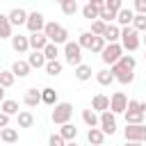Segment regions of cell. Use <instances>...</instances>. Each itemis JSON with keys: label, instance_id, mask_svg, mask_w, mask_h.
I'll use <instances>...</instances> for the list:
<instances>
[{"label": "cell", "instance_id": "6da1fadb", "mask_svg": "<svg viewBox=\"0 0 146 146\" xmlns=\"http://www.w3.org/2000/svg\"><path fill=\"white\" fill-rule=\"evenodd\" d=\"M43 34H46V39L50 41V43H55V46H59V43H68V32H66V27H62L59 23H55V21H50V23H46V27H43Z\"/></svg>", "mask_w": 146, "mask_h": 146}, {"label": "cell", "instance_id": "7a4b0ae2", "mask_svg": "<svg viewBox=\"0 0 146 146\" xmlns=\"http://www.w3.org/2000/svg\"><path fill=\"white\" fill-rule=\"evenodd\" d=\"M144 112H146V103L128 100V110H125V125H139V123H144V121H146Z\"/></svg>", "mask_w": 146, "mask_h": 146}, {"label": "cell", "instance_id": "3957f363", "mask_svg": "<svg viewBox=\"0 0 146 146\" xmlns=\"http://www.w3.org/2000/svg\"><path fill=\"white\" fill-rule=\"evenodd\" d=\"M139 43H141L139 32H137L132 25H130V27H121V46H123V50L135 52V50L139 48Z\"/></svg>", "mask_w": 146, "mask_h": 146}, {"label": "cell", "instance_id": "277c9868", "mask_svg": "<svg viewBox=\"0 0 146 146\" xmlns=\"http://www.w3.org/2000/svg\"><path fill=\"white\" fill-rule=\"evenodd\" d=\"M71 116H73V105L71 103H57L52 107V114H50L52 123H57V125L71 123Z\"/></svg>", "mask_w": 146, "mask_h": 146}, {"label": "cell", "instance_id": "5b68a950", "mask_svg": "<svg viewBox=\"0 0 146 146\" xmlns=\"http://www.w3.org/2000/svg\"><path fill=\"white\" fill-rule=\"evenodd\" d=\"M64 57H66V62L71 64V66H80L82 64V48H80V43L78 41H68L66 46H64Z\"/></svg>", "mask_w": 146, "mask_h": 146}, {"label": "cell", "instance_id": "8992f818", "mask_svg": "<svg viewBox=\"0 0 146 146\" xmlns=\"http://www.w3.org/2000/svg\"><path fill=\"white\" fill-rule=\"evenodd\" d=\"M121 57H123V46H121V43H107L105 50L100 52V59H103L105 64H110V66H114Z\"/></svg>", "mask_w": 146, "mask_h": 146}, {"label": "cell", "instance_id": "52a82bcc", "mask_svg": "<svg viewBox=\"0 0 146 146\" xmlns=\"http://www.w3.org/2000/svg\"><path fill=\"white\" fill-rule=\"evenodd\" d=\"M123 137H125V141H139V144H144L146 141V125L144 123H139V125H125Z\"/></svg>", "mask_w": 146, "mask_h": 146}, {"label": "cell", "instance_id": "ba28073f", "mask_svg": "<svg viewBox=\"0 0 146 146\" xmlns=\"http://www.w3.org/2000/svg\"><path fill=\"white\" fill-rule=\"evenodd\" d=\"M25 27L30 30V34L43 32V27H46V18H43V14H41V11H30V14H27V23H25Z\"/></svg>", "mask_w": 146, "mask_h": 146}, {"label": "cell", "instance_id": "9c48e42d", "mask_svg": "<svg viewBox=\"0 0 146 146\" xmlns=\"http://www.w3.org/2000/svg\"><path fill=\"white\" fill-rule=\"evenodd\" d=\"M125 110H128V98H125V94H123V91L112 94V98H110V112L116 116V114H125Z\"/></svg>", "mask_w": 146, "mask_h": 146}, {"label": "cell", "instance_id": "30bf717a", "mask_svg": "<svg viewBox=\"0 0 146 146\" xmlns=\"http://www.w3.org/2000/svg\"><path fill=\"white\" fill-rule=\"evenodd\" d=\"M110 71H112L114 80H116V82H121V84H130V82L135 80V71H128V68H123L121 64L110 66Z\"/></svg>", "mask_w": 146, "mask_h": 146}, {"label": "cell", "instance_id": "8fae6325", "mask_svg": "<svg viewBox=\"0 0 146 146\" xmlns=\"http://www.w3.org/2000/svg\"><path fill=\"white\" fill-rule=\"evenodd\" d=\"M98 128L105 132V135H114L116 132V116L107 110V112H103L100 114V123H98Z\"/></svg>", "mask_w": 146, "mask_h": 146}, {"label": "cell", "instance_id": "7c38bea8", "mask_svg": "<svg viewBox=\"0 0 146 146\" xmlns=\"http://www.w3.org/2000/svg\"><path fill=\"white\" fill-rule=\"evenodd\" d=\"M11 48H14V52H18V55L27 52V50H30V36H25V34H14V36H11Z\"/></svg>", "mask_w": 146, "mask_h": 146}, {"label": "cell", "instance_id": "4fadbf2b", "mask_svg": "<svg viewBox=\"0 0 146 146\" xmlns=\"http://www.w3.org/2000/svg\"><path fill=\"white\" fill-rule=\"evenodd\" d=\"M7 16H9L11 27H14V25L18 27V25H25V23H27V11H25V9H21V7H14V9H11Z\"/></svg>", "mask_w": 146, "mask_h": 146}, {"label": "cell", "instance_id": "5bb4252c", "mask_svg": "<svg viewBox=\"0 0 146 146\" xmlns=\"http://www.w3.org/2000/svg\"><path fill=\"white\" fill-rule=\"evenodd\" d=\"M91 110H94L96 114H98V112H100V114L107 112V110H110V98H107L105 94H96V96L91 98Z\"/></svg>", "mask_w": 146, "mask_h": 146}, {"label": "cell", "instance_id": "9a60e30c", "mask_svg": "<svg viewBox=\"0 0 146 146\" xmlns=\"http://www.w3.org/2000/svg\"><path fill=\"white\" fill-rule=\"evenodd\" d=\"M27 64L32 66V68H46V55H43V50H32V55H27Z\"/></svg>", "mask_w": 146, "mask_h": 146}, {"label": "cell", "instance_id": "2e32d148", "mask_svg": "<svg viewBox=\"0 0 146 146\" xmlns=\"http://www.w3.org/2000/svg\"><path fill=\"white\" fill-rule=\"evenodd\" d=\"M30 71H32V66L27 64V59H16L11 64V73L16 78H25V75H30Z\"/></svg>", "mask_w": 146, "mask_h": 146}, {"label": "cell", "instance_id": "e0dca14e", "mask_svg": "<svg viewBox=\"0 0 146 146\" xmlns=\"http://www.w3.org/2000/svg\"><path fill=\"white\" fill-rule=\"evenodd\" d=\"M135 21V11L130 9V7H123L119 14H116V23L119 25H123V27H130V23Z\"/></svg>", "mask_w": 146, "mask_h": 146}, {"label": "cell", "instance_id": "ac0fdd59", "mask_svg": "<svg viewBox=\"0 0 146 146\" xmlns=\"http://www.w3.org/2000/svg\"><path fill=\"white\" fill-rule=\"evenodd\" d=\"M103 39H105L107 43H119V39H121V27H119L116 23H112V25H107V30H105V34H103Z\"/></svg>", "mask_w": 146, "mask_h": 146}, {"label": "cell", "instance_id": "d6986e66", "mask_svg": "<svg viewBox=\"0 0 146 146\" xmlns=\"http://www.w3.org/2000/svg\"><path fill=\"white\" fill-rule=\"evenodd\" d=\"M48 43H50V41L46 39V34H43V32L30 34V48H32V50H43V48H46Z\"/></svg>", "mask_w": 146, "mask_h": 146}, {"label": "cell", "instance_id": "ffe728a7", "mask_svg": "<svg viewBox=\"0 0 146 146\" xmlns=\"http://www.w3.org/2000/svg\"><path fill=\"white\" fill-rule=\"evenodd\" d=\"M87 139H89L91 146H103V141H105V132H103L100 128H89Z\"/></svg>", "mask_w": 146, "mask_h": 146}, {"label": "cell", "instance_id": "44dd1931", "mask_svg": "<svg viewBox=\"0 0 146 146\" xmlns=\"http://www.w3.org/2000/svg\"><path fill=\"white\" fill-rule=\"evenodd\" d=\"M23 100H25V105H27V107H36V105L41 103V91H36V89L32 87V89H27V91H25Z\"/></svg>", "mask_w": 146, "mask_h": 146}, {"label": "cell", "instance_id": "7402d4cb", "mask_svg": "<svg viewBox=\"0 0 146 146\" xmlns=\"http://www.w3.org/2000/svg\"><path fill=\"white\" fill-rule=\"evenodd\" d=\"M82 121H84L89 128H98V123H100V114H96L91 107H89V110H82Z\"/></svg>", "mask_w": 146, "mask_h": 146}, {"label": "cell", "instance_id": "603a6c76", "mask_svg": "<svg viewBox=\"0 0 146 146\" xmlns=\"http://www.w3.org/2000/svg\"><path fill=\"white\" fill-rule=\"evenodd\" d=\"M0 112L2 114H7V116H18V103L16 100H11V98H7V100H2L0 103Z\"/></svg>", "mask_w": 146, "mask_h": 146}, {"label": "cell", "instance_id": "cb8c5ba5", "mask_svg": "<svg viewBox=\"0 0 146 146\" xmlns=\"http://www.w3.org/2000/svg\"><path fill=\"white\" fill-rule=\"evenodd\" d=\"M59 135L64 137V141H75V137H78V128H75L73 123H64V125L59 128Z\"/></svg>", "mask_w": 146, "mask_h": 146}, {"label": "cell", "instance_id": "d4e9b609", "mask_svg": "<svg viewBox=\"0 0 146 146\" xmlns=\"http://www.w3.org/2000/svg\"><path fill=\"white\" fill-rule=\"evenodd\" d=\"M11 23L7 14H0V39H11Z\"/></svg>", "mask_w": 146, "mask_h": 146}, {"label": "cell", "instance_id": "484cf974", "mask_svg": "<svg viewBox=\"0 0 146 146\" xmlns=\"http://www.w3.org/2000/svg\"><path fill=\"white\" fill-rule=\"evenodd\" d=\"M41 103H46V105H57V91L52 89V87H46V89H41Z\"/></svg>", "mask_w": 146, "mask_h": 146}, {"label": "cell", "instance_id": "4316f807", "mask_svg": "<svg viewBox=\"0 0 146 146\" xmlns=\"http://www.w3.org/2000/svg\"><path fill=\"white\" fill-rule=\"evenodd\" d=\"M16 121H18V128H32V125H34V116H32V112H27V110L18 112Z\"/></svg>", "mask_w": 146, "mask_h": 146}, {"label": "cell", "instance_id": "83f0119b", "mask_svg": "<svg viewBox=\"0 0 146 146\" xmlns=\"http://www.w3.org/2000/svg\"><path fill=\"white\" fill-rule=\"evenodd\" d=\"M96 80H98V84L110 87V84L114 82V75H112V71H110V68H103V71H98V73H96Z\"/></svg>", "mask_w": 146, "mask_h": 146}, {"label": "cell", "instance_id": "f1b7e54d", "mask_svg": "<svg viewBox=\"0 0 146 146\" xmlns=\"http://www.w3.org/2000/svg\"><path fill=\"white\" fill-rule=\"evenodd\" d=\"M0 139L7 141V144H14V141H18V130L16 128H2L0 130Z\"/></svg>", "mask_w": 146, "mask_h": 146}, {"label": "cell", "instance_id": "f546056e", "mask_svg": "<svg viewBox=\"0 0 146 146\" xmlns=\"http://www.w3.org/2000/svg\"><path fill=\"white\" fill-rule=\"evenodd\" d=\"M75 78H78L80 82L91 80V66H89V64H80V66L75 68Z\"/></svg>", "mask_w": 146, "mask_h": 146}, {"label": "cell", "instance_id": "4dcf8cb0", "mask_svg": "<svg viewBox=\"0 0 146 146\" xmlns=\"http://www.w3.org/2000/svg\"><path fill=\"white\" fill-rule=\"evenodd\" d=\"M14 82H16V75L11 73V68H9V71H0V87L9 89Z\"/></svg>", "mask_w": 146, "mask_h": 146}, {"label": "cell", "instance_id": "1f68e13d", "mask_svg": "<svg viewBox=\"0 0 146 146\" xmlns=\"http://www.w3.org/2000/svg\"><path fill=\"white\" fill-rule=\"evenodd\" d=\"M98 14H100V11H98L91 2H87V5L82 7V16H84V18H89L91 23H94V21H98Z\"/></svg>", "mask_w": 146, "mask_h": 146}, {"label": "cell", "instance_id": "d6a6232c", "mask_svg": "<svg viewBox=\"0 0 146 146\" xmlns=\"http://www.w3.org/2000/svg\"><path fill=\"white\" fill-rule=\"evenodd\" d=\"M59 7H62V11H64L66 16H73V14L78 11V2H75V0H62Z\"/></svg>", "mask_w": 146, "mask_h": 146}, {"label": "cell", "instance_id": "836d02e7", "mask_svg": "<svg viewBox=\"0 0 146 146\" xmlns=\"http://www.w3.org/2000/svg\"><path fill=\"white\" fill-rule=\"evenodd\" d=\"M78 43H80V48H82V50H91L94 34H91V32H82V34H80V39H78Z\"/></svg>", "mask_w": 146, "mask_h": 146}, {"label": "cell", "instance_id": "e575fe53", "mask_svg": "<svg viewBox=\"0 0 146 146\" xmlns=\"http://www.w3.org/2000/svg\"><path fill=\"white\" fill-rule=\"evenodd\" d=\"M43 55H46V62H55L57 55H59V48H57L55 43H48V46L43 48Z\"/></svg>", "mask_w": 146, "mask_h": 146}, {"label": "cell", "instance_id": "d590c367", "mask_svg": "<svg viewBox=\"0 0 146 146\" xmlns=\"http://www.w3.org/2000/svg\"><path fill=\"white\" fill-rule=\"evenodd\" d=\"M105 30H107V25L98 18V21H94V23H91V30H89V32H91L94 36H103V34H105Z\"/></svg>", "mask_w": 146, "mask_h": 146}, {"label": "cell", "instance_id": "8d00e7d4", "mask_svg": "<svg viewBox=\"0 0 146 146\" xmlns=\"http://www.w3.org/2000/svg\"><path fill=\"white\" fill-rule=\"evenodd\" d=\"M105 46H107V41H105L103 36H94V43H91V52H94V55H100V52L105 50Z\"/></svg>", "mask_w": 146, "mask_h": 146}, {"label": "cell", "instance_id": "74e56055", "mask_svg": "<svg viewBox=\"0 0 146 146\" xmlns=\"http://www.w3.org/2000/svg\"><path fill=\"white\" fill-rule=\"evenodd\" d=\"M116 64H121V66H123V68H128V71H135V66H137V59H135L132 55H123V57H121Z\"/></svg>", "mask_w": 146, "mask_h": 146}, {"label": "cell", "instance_id": "f35d334b", "mask_svg": "<svg viewBox=\"0 0 146 146\" xmlns=\"http://www.w3.org/2000/svg\"><path fill=\"white\" fill-rule=\"evenodd\" d=\"M46 73H48V75H59V73H62V62H59V59L48 62V64H46Z\"/></svg>", "mask_w": 146, "mask_h": 146}, {"label": "cell", "instance_id": "ab89813d", "mask_svg": "<svg viewBox=\"0 0 146 146\" xmlns=\"http://www.w3.org/2000/svg\"><path fill=\"white\" fill-rule=\"evenodd\" d=\"M105 9L112 11V14H119V11L123 9V2H121V0H105Z\"/></svg>", "mask_w": 146, "mask_h": 146}, {"label": "cell", "instance_id": "60d3db41", "mask_svg": "<svg viewBox=\"0 0 146 146\" xmlns=\"http://www.w3.org/2000/svg\"><path fill=\"white\" fill-rule=\"evenodd\" d=\"M132 27H135L137 32H146V16H139V14H135Z\"/></svg>", "mask_w": 146, "mask_h": 146}, {"label": "cell", "instance_id": "b9f144b4", "mask_svg": "<svg viewBox=\"0 0 146 146\" xmlns=\"http://www.w3.org/2000/svg\"><path fill=\"white\" fill-rule=\"evenodd\" d=\"M48 144H50V146H66V141H64V137H62L59 132H57V135H50Z\"/></svg>", "mask_w": 146, "mask_h": 146}, {"label": "cell", "instance_id": "7bdbcfd3", "mask_svg": "<svg viewBox=\"0 0 146 146\" xmlns=\"http://www.w3.org/2000/svg\"><path fill=\"white\" fill-rule=\"evenodd\" d=\"M135 11L139 16H146V0H135Z\"/></svg>", "mask_w": 146, "mask_h": 146}, {"label": "cell", "instance_id": "ee69618b", "mask_svg": "<svg viewBox=\"0 0 146 146\" xmlns=\"http://www.w3.org/2000/svg\"><path fill=\"white\" fill-rule=\"evenodd\" d=\"M2 128H9V116L0 112V130H2Z\"/></svg>", "mask_w": 146, "mask_h": 146}, {"label": "cell", "instance_id": "f6af8a7d", "mask_svg": "<svg viewBox=\"0 0 146 146\" xmlns=\"http://www.w3.org/2000/svg\"><path fill=\"white\" fill-rule=\"evenodd\" d=\"M2 100H7V98H5V87H0V103H2Z\"/></svg>", "mask_w": 146, "mask_h": 146}, {"label": "cell", "instance_id": "bcb514c9", "mask_svg": "<svg viewBox=\"0 0 146 146\" xmlns=\"http://www.w3.org/2000/svg\"><path fill=\"white\" fill-rule=\"evenodd\" d=\"M125 146H141L139 141H125Z\"/></svg>", "mask_w": 146, "mask_h": 146}, {"label": "cell", "instance_id": "7dc6e473", "mask_svg": "<svg viewBox=\"0 0 146 146\" xmlns=\"http://www.w3.org/2000/svg\"><path fill=\"white\" fill-rule=\"evenodd\" d=\"M66 146H78V144L75 141H66Z\"/></svg>", "mask_w": 146, "mask_h": 146}, {"label": "cell", "instance_id": "c3c4849f", "mask_svg": "<svg viewBox=\"0 0 146 146\" xmlns=\"http://www.w3.org/2000/svg\"><path fill=\"white\" fill-rule=\"evenodd\" d=\"M144 43H146V34H144Z\"/></svg>", "mask_w": 146, "mask_h": 146}, {"label": "cell", "instance_id": "681fc988", "mask_svg": "<svg viewBox=\"0 0 146 146\" xmlns=\"http://www.w3.org/2000/svg\"><path fill=\"white\" fill-rule=\"evenodd\" d=\"M144 116H146V112H144Z\"/></svg>", "mask_w": 146, "mask_h": 146}, {"label": "cell", "instance_id": "f907efd6", "mask_svg": "<svg viewBox=\"0 0 146 146\" xmlns=\"http://www.w3.org/2000/svg\"><path fill=\"white\" fill-rule=\"evenodd\" d=\"M144 59H146V55H144Z\"/></svg>", "mask_w": 146, "mask_h": 146}]
</instances>
